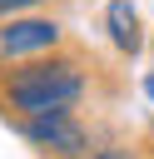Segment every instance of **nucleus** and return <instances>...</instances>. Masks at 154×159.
I'll use <instances>...</instances> for the list:
<instances>
[{
    "label": "nucleus",
    "mask_w": 154,
    "mask_h": 159,
    "mask_svg": "<svg viewBox=\"0 0 154 159\" xmlns=\"http://www.w3.org/2000/svg\"><path fill=\"white\" fill-rule=\"evenodd\" d=\"M55 50H65V25L55 15H15L0 25V75Z\"/></svg>",
    "instance_id": "obj_2"
},
{
    "label": "nucleus",
    "mask_w": 154,
    "mask_h": 159,
    "mask_svg": "<svg viewBox=\"0 0 154 159\" xmlns=\"http://www.w3.org/2000/svg\"><path fill=\"white\" fill-rule=\"evenodd\" d=\"M89 159H139L134 144H104V149H89Z\"/></svg>",
    "instance_id": "obj_6"
},
{
    "label": "nucleus",
    "mask_w": 154,
    "mask_h": 159,
    "mask_svg": "<svg viewBox=\"0 0 154 159\" xmlns=\"http://www.w3.org/2000/svg\"><path fill=\"white\" fill-rule=\"evenodd\" d=\"M104 30H109V45L119 55H134L144 45V25H139V10L134 0H109L104 5Z\"/></svg>",
    "instance_id": "obj_4"
},
{
    "label": "nucleus",
    "mask_w": 154,
    "mask_h": 159,
    "mask_svg": "<svg viewBox=\"0 0 154 159\" xmlns=\"http://www.w3.org/2000/svg\"><path fill=\"white\" fill-rule=\"evenodd\" d=\"M149 60H154V35H149Z\"/></svg>",
    "instance_id": "obj_8"
},
{
    "label": "nucleus",
    "mask_w": 154,
    "mask_h": 159,
    "mask_svg": "<svg viewBox=\"0 0 154 159\" xmlns=\"http://www.w3.org/2000/svg\"><path fill=\"white\" fill-rule=\"evenodd\" d=\"M15 129L50 159H89V129L79 124L75 109H55L40 119H15Z\"/></svg>",
    "instance_id": "obj_3"
},
{
    "label": "nucleus",
    "mask_w": 154,
    "mask_h": 159,
    "mask_svg": "<svg viewBox=\"0 0 154 159\" xmlns=\"http://www.w3.org/2000/svg\"><path fill=\"white\" fill-rule=\"evenodd\" d=\"M84 89H89V75H84L79 55L55 50V55L25 60V65L0 75V114L15 124V119H40V114H55V109H75L84 99Z\"/></svg>",
    "instance_id": "obj_1"
},
{
    "label": "nucleus",
    "mask_w": 154,
    "mask_h": 159,
    "mask_svg": "<svg viewBox=\"0 0 154 159\" xmlns=\"http://www.w3.org/2000/svg\"><path fill=\"white\" fill-rule=\"evenodd\" d=\"M139 89H144V94H149V104H154V70H149V75L139 80Z\"/></svg>",
    "instance_id": "obj_7"
},
{
    "label": "nucleus",
    "mask_w": 154,
    "mask_h": 159,
    "mask_svg": "<svg viewBox=\"0 0 154 159\" xmlns=\"http://www.w3.org/2000/svg\"><path fill=\"white\" fill-rule=\"evenodd\" d=\"M40 5H50V0H0V25L15 15H40Z\"/></svg>",
    "instance_id": "obj_5"
}]
</instances>
